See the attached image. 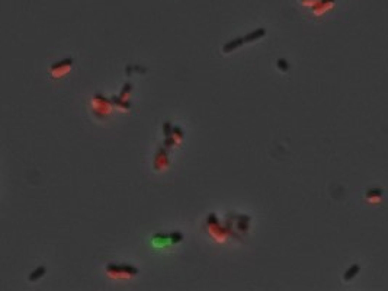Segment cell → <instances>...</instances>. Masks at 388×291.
Segmentation results:
<instances>
[{
  "label": "cell",
  "mask_w": 388,
  "mask_h": 291,
  "mask_svg": "<svg viewBox=\"0 0 388 291\" xmlns=\"http://www.w3.org/2000/svg\"><path fill=\"white\" fill-rule=\"evenodd\" d=\"M71 67H73V60L71 58L64 60V61L54 64V66L51 67V76L54 77V79L64 77L70 70H71Z\"/></svg>",
  "instance_id": "7a4b0ae2"
},
{
  "label": "cell",
  "mask_w": 388,
  "mask_h": 291,
  "mask_svg": "<svg viewBox=\"0 0 388 291\" xmlns=\"http://www.w3.org/2000/svg\"><path fill=\"white\" fill-rule=\"evenodd\" d=\"M93 111H95V114H99V112H102V117H105V115H108L111 112V103L108 101H105V99H102L101 96H96L95 99H93Z\"/></svg>",
  "instance_id": "3957f363"
},
{
  "label": "cell",
  "mask_w": 388,
  "mask_h": 291,
  "mask_svg": "<svg viewBox=\"0 0 388 291\" xmlns=\"http://www.w3.org/2000/svg\"><path fill=\"white\" fill-rule=\"evenodd\" d=\"M137 274V269L128 265H109L108 266V275L111 278L127 279Z\"/></svg>",
  "instance_id": "6da1fadb"
}]
</instances>
